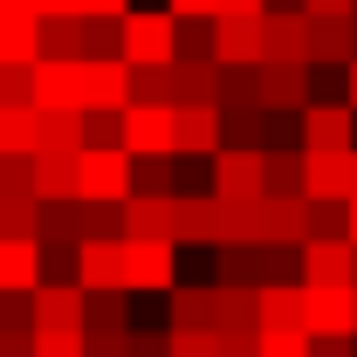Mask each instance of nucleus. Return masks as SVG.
I'll use <instances>...</instances> for the list:
<instances>
[{
  "instance_id": "nucleus-39",
  "label": "nucleus",
  "mask_w": 357,
  "mask_h": 357,
  "mask_svg": "<svg viewBox=\"0 0 357 357\" xmlns=\"http://www.w3.org/2000/svg\"><path fill=\"white\" fill-rule=\"evenodd\" d=\"M165 7H172V14H185V21H213L227 0H165Z\"/></svg>"
},
{
  "instance_id": "nucleus-35",
  "label": "nucleus",
  "mask_w": 357,
  "mask_h": 357,
  "mask_svg": "<svg viewBox=\"0 0 357 357\" xmlns=\"http://www.w3.org/2000/svg\"><path fill=\"white\" fill-rule=\"evenodd\" d=\"M178 55H213V21H185L178 14Z\"/></svg>"
},
{
  "instance_id": "nucleus-19",
  "label": "nucleus",
  "mask_w": 357,
  "mask_h": 357,
  "mask_svg": "<svg viewBox=\"0 0 357 357\" xmlns=\"http://www.w3.org/2000/svg\"><path fill=\"white\" fill-rule=\"evenodd\" d=\"M48 268H42V234L35 241H0V289H42Z\"/></svg>"
},
{
  "instance_id": "nucleus-25",
  "label": "nucleus",
  "mask_w": 357,
  "mask_h": 357,
  "mask_svg": "<svg viewBox=\"0 0 357 357\" xmlns=\"http://www.w3.org/2000/svg\"><path fill=\"white\" fill-rule=\"evenodd\" d=\"M42 234V192H0V241H35Z\"/></svg>"
},
{
  "instance_id": "nucleus-26",
  "label": "nucleus",
  "mask_w": 357,
  "mask_h": 357,
  "mask_svg": "<svg viewBox=\"0 0 357 357\" xmlns=\"http://www.w3.org/2000/svg\"><path fill=\"white\" fill-rule=\"evenodd\" d=\"M89 110H42V151H83Z\"/></svg>"
},
{
  "instance_id": "nucleus-16",
  "label": "nucleus",
  "mask_w": 357,
  "mask_h": 357,
  "mask_svg": "<svg viewBox=\"0 0 357 357\" xmlns=\"http://www.w3.org/2000/svg\"><path fill=\"white\" fill-rule=\"evenodd\" d=\"M0 62H42V14L0 7Z\"/></svg>"
},
{
  "instance_id": "nucleus-15",
  "label": "nucleus",
  "mask_w": 357,
  "mask_h": 357,
  "mask_svg": "<svg viewBox=\"0 0 357 357\" xmlns=\"http://www.w3.org/2000/svg\"><path fill=\"white\" fill-rule=\"evenodd\" d=\"M268 62H310V7L268 14Z\"/></svg>"
},
{
  "instance_id": "nucleus-46",
  "label": "nucleus",
  "mask_w": 357,
  "mask_h": 357,
  "mask_svg": "<svg viewBox=\"0 0 357 357\" xmlns=\"http://www.w3.org/2000/svg\"><path fill=\"white\" fill-rule=\"evenodd\" d=\"M351 192H357V158H351Z\"/></svg>"
},
{
  "instance_id": "nucleus-4",
  "label": "nucleus",
  "mask_w": 357,
  "mask_h": 357,
  "mask_svg": "<svg viewBox=\"0 0 357 357\" xmlns=\"http://www.w3.org/2000/svg\"><path fill=\"white\" fill-rule=\"evenodd\" d=\"M124 62H178V14L172 7L124 14Z\"/></svg>"
},
{
  "instance_id": "nucleus-31",
  "label": "nucleus",
  "mask_w": 357,
  "mask_h": 357,
  "mask_svg": "<svg viewBox=\"0 0 357 357\" xmlns=\"http://www.w3.org/2000/svg\"><path fill=\"white\" fill-rule=\"evenodd\" d=\"M131 96L137 103H172V62H131Z\"/></svg>"
},
{
  "instance_id": "nucleus-21",
  "label": "nucleus",
  "mask_w": 357,
  "mask_h": 357,
  "mask_svg": "<svg viewBox=\"0 0 357 357\" xmlns=\"http://www.w3.org/2000/svg\"><path fill=\"white\" fill-rule=\"evenodd\" d=\"M76 178H83V151H35V192H42V199L83 192Z\"/></svg>"
},
{
  "instance_id": "nucleus-1",
  "label": "nucleus",
  "mask_w": 357,
  "mask_h": 357,
  "mask_svg": "<svg viewBox=\"0 0 357 357\" xmlns=\"http://www.w3.org/2000/svg\"><path fill=\"white\" fill-rule=\"evenodd\" d=\"M206 185L220 199H261L268 192V151L261 144H220L206 158Z\"/></svg>"
},
{
  "instance_id": "nucleus-44",
  "label": "nucleus",
  "mask_w": 357,
  "mask_h": 357,
  "mask_svg": "<svg viewBox=\"0 0 357 357\" xmlns=\"http://www.w3.org/2000/svg\"><path fill=\"white\" fill-rule=\"evenodd\" d=\"M351 241H357V192H351Z\"/></svg>"
},
{
  "instance_id": "nucleus-7",
  "label": "nucleus",
  "mask_w": 357,
  "mask_h": 357,
  "mask_svg": "<svg viewBox=\"0 0 357 357\" xmlns=\"http://www.w3.org/2000/svg\"><path fill=\"white\" fill-rule=\"evenodd\" d=\"M220 62H268V14H213Z\"/></svg>"
},
{
  "instance_id": "nucleus-3",
  "label": "nucleus",
  "mask_w": 357,
  "mask_h": 357,
  "mask_svg": "<svg viewBox=\"0 0 357 357\" xmlns=\"http://www.w3.org/2000/svg\"><path fill=\"white\" fill-rule=\"evenodd\" d=\"M124 282H131L137 296H172L178 241H144V234H131V241H124Z\"/></svg>"
},
{
  "instance_id": "nucleus-22",
  "label": "nucleus",
  "mask_w": 357,
  "mask_h": 357,
  "mask_svg": "<svg viewBox=\"0 0 357 357\" xmlns=\"http://www.w3.org/2000/svg\"><path fill=\"white\" fill-rule=\"evenodd\" d=\"M83 289H131L124 282V241H83Z\"/></svg>"
},
{
  "instance_id": "nucleus-14",
  "label": "nucleus",
  "mask_w": 357,
  "mask_h": 357,
  "mask_svg": "<svg viewBox=\"0 0 357 357\" xmlns=\"http://www.w3.org/2000/svg\"><path fill=\"white\" fill-rule=\"evenodd\" d=\"M310 62H261V103L275 110H310Z\"/></svg>"
},
{
  "instance_id": "nucleus-23",
  "label": "nucleus",
  "mask_w": 357,
  "mask_h": 357,
  "mask_svg": "<svg viewBox=\"0 0 357 357\" xmlns=\"http://www.w3.org/2000/svg\"><path fill=\"white\" fill-rule=\"evenodd\" d=\"M268 241H310V192H268Z\"/></svg>"
},
{
  "instance_id": "nucleus-34",
  "label": "nucleus",
  "mask_w": 357,
  "mask_h": 357,
  "mask_svg": "<svg viewBox=\"0 0 357 357\" xmlns=\"http://www.w3.org/2000/svg\"><path fill=\"white\" fill-rule=\"evenodd\" d=\"M172 357H220V330H172Z\"/></svg>"
},
{
  "instance_id": "nucleus-29",
  "label": "nucleus",
  "mask_w": 357,
  "mask_h": 357,
  "mask_svg": "<svg viewBox=\"0 0 357 357\" xmlns=\"http://www.w3.org/2000/svg\"><path fill=\"white\" fill-rule=\"evenodd\" d=\"M261 323H296L303 330V282H268L261 289Z\"/></svg>"
},
{
  "instance_id": "nucleus-6",
  "label": "nucleus",
  "mask_w": 357,
  "mask_h": 357,
  "mask_svg": "<svg viewBox=\"0 0 357 357\" xmlns=\"http://www.w3.org/2000/svg\"><path fill=\"white\" fill-rule=\"evenodd\" d=\"M131 62L124 55H83V110H131Z\"/></svg>"
},
{
  "instance_id": "nucleus-27",
  "label": "nucleus",
  "mask_w": 357,
  "mask_h": 357,
  "mask_svg": "<svg viewBox=\"0 0 357 357\" xmlns=\"http://www.w3.org/2000/svg\"><path fill=\"white\" fill-rule=\"evenodd\" d=\"M131 296L137 289H89V330H137Z\"/></svg>"
},
{
  "instance_id": "nucleus-5",
  "label": "nucleus",
  "mask_w": 357,
  "mask_h": 357,
  "mask_svg": "<svg viewBox=\"0 0 357 357\" xmlns=\"http://www.w3.org/2000/svg\"><path fill=\"white\" fill-rule=\"evenodd\" d=\"M227 241V199L206 185V192H185L178 185V248H220Z\"/></svg>"
},
{
  "instance_id": "nucleus-20",
  "label": "nucleus",
  "mask_w": 357,
  "mask_h": 357,
  "mask_svg": "<svg viewBox=\"0 0 357 357\" xmlns=\"http://www.w3.org/2000/svg\"><path fill=\"white\" fill-rule=\"evenodd\" d=\"M310 282H357V241H303Z\"/></svg>"
},
{
  "instance_id": "nucleus-13",
  "label": "nucleus",
  "mask_w": 357,
  "mask_h": 357,
  "mask_svg": "<svg viewBox=\"0 0 357 357\" xmlns=\"http://www.w3.org/2000/svg\"><path fill=\"white\" fill-rule=\"evenodd\" d=\"M124 213H131V234L144 241H178V192H131Z\"/></svg>"
},
{
  "instance_id": "nucleus-42",
  "label": "nucleus",
  "mask_w": 357,
  "mask_h": 357,
  "mask_svg": "<svg viewBox=\"0 0 357 357\" xmlns=\"http://www.w3.org/2000/svg\"><path fill=\"white\" fill-rule=\"evenodd\" d=\"M357 0H310V14H351Z\"/></svg>"
},
{
  "instance_id": "nucleus-41",
  "label": "nucleus",
  "mask_w": 357,
  "mask_h": 357,
  "mask_svg": "<svg viewBox=\"0 0 357 357\" xmlns=\"http://www.w3.org/2000/svg\"><path fill=\"white\" fill-rule=\"evenodd\" d=\"M83 14H131V0H83Z\"/></svg>"
},
{
  "instance_id": "nucleus-43",
  "label": "nucleus",
  "mask_w": 357,
  "mask_h": 357,
  "mask_svg": "<svg viewBox=\"0 0 357 357\" xmlns=\"http://www.w3.org/2000/svg\"><path fill=\"white\" fill-rule=\"evenodd\" d=\"M0 7H35V14H42V0H0Z\"/></svg>"
},
{
  "instance_id": "nucleus-2",
  "label": "nucleus",
  "mask_w": 357,
  "mask_h": 357,
  "mask_svg": "<svg viewBox=\"0 0 357 357\" xmlns=\"http://www.w3.org/2000/svg\"><path fill=\"white\" fill-rule=\"evenodd\" d=\"M83 199H131L137 185V151L131 144H83Z\"/></svg>"
},
{
  "instance_id": "nucleus-37",
  "label": "nucleus",
  "mask_w": 357,
  "mask_h": 357,
  "mask_svg": "<svg viewBox=\"0 0 357 357\" xmlns=\"http://www.w3.org/2000/svg\"><path fill=\"white\" fill-rule=\"evenodd\" d=\"M131 357H172V330H131Z\"/></svg>"
},
{
  "instance_id": "nucleus-18",
  "label": "nucleus",
  "mask_w": 357,
  "mask_h": 357,
  "mask_svg": "<svg viewBox=\"0 0 357 357\" xmlns=\"http://www.w3.org/2000/svg\"><path fill=\"white\" fill-rule=\"evenodd\" d=\"M351 158H357V144L351 151H310L303 192H310V199H351Z\"/></svg>"
},
{
  "instance_id": "nucleus-17",
  "label": "nucleus",
  "mask_w": 357,
  "mask_h": 357,
  "mask_svg": "<svg viewBox=\"0 0 357 357\" xmlns=\"http://www.w3.org/2000/svg\"><path fill=\"white\" fill-rule=\"evenodd\" d=\"M310 62H357V21L351 14H310Z\"/></svg>"
},
{
  "instance_id": "nucleus-36",
  "label": "nucleus",
  "mask_w": 357,
  "mask_h": 357,
  "mask_svg": "<svg viewBox=\"0 0 357 357\" xmlns=\"http://www.w3.org/2000/svg\"><path fill=\"white\" fill-rule=\"evenodd\" d=\"M89 144H124V110H89Z\"/></svg>"
},
{
  "instance_id": "nucleus-8",
  "label": "nucleus",
  "mask_w": 357,
  "mask_h": 357,
  "mask_svg": "<svg viewBox=\"0 0 357 357\" xmlns=\"http://www.w3.org/2000/svg\"><path fill=\"white\" fill-rule=\"evenodd\" d=\"M35 103L42 110H83V55H42L35 62Z\"/></svg>"
},
{
  "instance_id": "nucleus-32",
  "label": "nucleus",
  "mask_w": 357,
  "mask_h": 357,
  "mask_svg": "<svg viewBox=\"0 0 357 357\" xmlns=\"http://www.w3.org/2000/svg\"><path fill=\"white\" fill-rule=\"evenodd\" d=\"M261 357H310V330H296V323H261Z\"/></svg>"
},
{
  "instance_id": "nucleus-45",
  "label": "nucleus",
  "mask_w": 357,
  "mask_h": 357,
  "mask_svg": "<svg viewBox=\"0 0 357 357\" xmlns=\"http://www.w3.org/2000/svg\"><path fill=\"white\" fill-rule=\"evenodd\" d=\"M351 103H357V62H351Z\"/></svg>"
},
{
  "instance_id": "nucleus-9",
  "label": "nucleus",
  "mask_w": 357,
  "mask_h": 357,
  "mask_svg": "<svg viewBox=\"0 0 357 357\" xmlns=\"http://www.w3.org/2000/svg\"><path fill=\"white\" fill-rule=\"evenodd\" d=\"M124 144L131 151H178V110L172 103H131L124 110Z\"/></svg>"
},
{
  "instance_id": "nucleus-40",
  "label": "nucleus",
  "mask_w": 357,
  "mask_h": 357,
  "mask_svg": "<svg viewBox=\"0 0 357 357\" xmlns=\"http://www.w3.org/2000/svg\"><path fill=\"white\" fill-rule=\"evenodd\" d=\"M0 357H35V330H0Z\"/></svg>"
},
{
  "instance_id": "nucleus-38",
  "label": "nucleus",
  "mask_w": 357,
  "mask_h": 357,
  "mask_svg": "<svg viewBox=\"0 0 357 357\" xmlns=\"http://www.w3.org/2000/svg\"><path fill=\"white\" fill-rule=\"evenodd\" d=\"M310 357H357V337H310Z\"/></svg>"
},
{
  "instance_id": "nucleus-10",
  "label": "nucleus",
  "mask_w": 357,
  "mask_h": 357,
  "mask_svg": "<svg viewBox=\"0 0 357 357\" xmlns=\"http://www.w3.org/2000/svg\"><path fill=\"white\" fill-rule=\"evenodd\" d=\"M303 144L310 151H351L357 144V103H310L303 110Z\"/></svg>"
},
{
  "instance_id": "nucleus-12",
  "label": "nucleus",
  "mask_w": 357,
  "mask_h": 357,
  "mask_svg": "<svg viewBox=\"0 0 357 357\" xmlns=\"http://www.w3.org/2000/svg\"><path fill=\"white\" fill-rule=\"evenodd\" d=\"M220 55H178L172 62V103H220Z\"/></svg>"
},
{
  "instance_id": "nucleus-30",
  "label": "nucleus",
  "mask_w": 357,
  "mask_h": 357,
  "mask_svg": "<svg viewBox=\"0 0 357 357\" xmlns=\"http://www.w3.org/2000/svg\"><path fill=\"white\" fill-rule=\"evenodd\" d=\"M310 241H351V199H310Z\"/></svg>"
},
{
  "instance_id": "nucleus-24",
  "label": "nucleus",
  "mask_w": 357,
  "mask_h": 357,
  "mask_svg": "<svg viewBox=\"0 0 357 357\" xmlns=\"http://www.w3.org/2000/svg\"><path fill=\"white\" fill-rule=\"evenodd\" d=\"M0 151H42V103H0Z\"/></svg>"
},
{
  "instance_id": "nucleus-33",
  "label": "nucleus",
  "mask_w": 357,
  "mask_h": 357,
  "mask_svg": "<svg viewBox=\"0 0 357 357\" xmlns=\"http://www.w3.org/2000/svg\"><path fill=\"white\" fill-rule=\"evenodd\" d=\"M0 192H35V151H0Z\"/></svg>"
},
{
  "instance_id": "nucleus-28",
  "label": "nucleus",
  "mask_w": 357,
  "mask_h": 357,
  "mask_svg": "<svg viewBox=\"0 0 357 357\" xmlns=\"http://www.w3.org/2000/svg\"><path fill=\"white\" fill-rule=\"evenodd\" d=\"M42 55H89L83 14H42Z\"/></svg>"
},
{
  "instance_id": "nucleus-11",
  "label": "nucleus",
  "mask_w": 357,
  "mask_h": 357,
  "mask_svg": "<svg viewBox=\"0 0 357 357\" xmlns=\"http://www.w3.org/2000/svg\"><path fill=\"white\" fill-rule=\"evenodd\" d=\"M172 330H220V282H172Z\"/></svg>"
}]
</instances>
